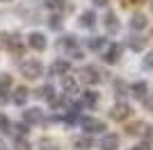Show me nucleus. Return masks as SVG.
Instances as JSON below:
<instances>
[{"label":"nucleus","mask_w":153,"mask_h":150,"mask_svg":"<svg viewBox=\"0 0 153 150\" xmlns=\"http://www.w3.org/2000/svg\"><path fill=\"white\" fill-rule=\"evenodd\" d=\"M21 73L25 75L27 80H37L44 75V64L39 62V59H25V62L21 64Z\"/></svg>","instance_id":"1"},{"label":"nucleus","mask_w":153,"mask_h":150,"mask_svg":"<svg viewBox=\"0 0 153 150\" xmlns=\"http://www.w3.org/2000/svg\"><path fill=\"white\" fill-rule=\"evenodd\" d=\"M0 43L5 46L7 50H12L14 55H23V43H21L19 34H9V32H5V34H0Z\"/></svg>","instance_id":"2"},{"label":"nucleus","mask_w":153,"mask_h":150,"mask_svg":"<svg viewBox=\"0 0 153 150\" xmlns=\"http://www.w3.org/2000/svg\"><path fill=\"white\" fill-rule=\"evenodd\" d=\"M80 125H82V130L89 132V134H98V132L105 130V123L98 121V118H82V121H80Z\"/></svg>","instance_id":"3"},{"label":"nucleus","mask_w":153,"mask_h":150,"mask_svg":"<svg viewBox=\"0 0 153 150\" xmlns=\"http://www.w3.org/2000/svg\"><path fill=\"white\" fill-rule=\"evenodd\" d=\"M82 80L89 82V84H98V82L103 80V75H101V71L96 68V66H85L82 68Z\"/></svg>","instance_id":"4"},{"label":"nucleus","mask_w":153,"mask_h":150,"mask_svg":"<svg viewBox=\"0 0 153 150\" xmlns=\"http://www.w3.org/2000/svg\"><path fill=\"white\" fill-rule=\"evenodd\" d=\"M110 116L114 121H126L128 116H130V107L126 105V102H117L114 107H112V112H110Z\"/></svg>","instance_id":"5"},{"label":"nucleus","mask_w":153,"mask_h":150,"mask_svg":"<svg viewBox=\"0 0 153 150\" xmlns=\"http://www.w3.org/2000/svg\"><path fill=\"white\" fill-rule=\"evenodd\" d=\"M27 43H30V48H34V50H39V52H41V50H46V37L44 34H39V32H32L30 37H27Z\"/></svg>","instance_id":"6"},{"label":"nucleus","mask_w":153,"mask_h":150,"mask_svg":"<svg viewBox=\"0 0 153 150\" xmlns=\"http://www.w3.org/2000/svg\"><path fill=\"white\" fill-rule=\"evenodd\" d=\"M41 109H25L23 112V123L25 125H37V123H41Z\"/></svg>","instance_id":"7"},{"label":"nucleus","mask_w":153,"mask_h":150,"mask_svg":"<svg viewBox=\"0 0 153 150\" xmlns=\"http://www.w3.org/2000/svg\"><path fill=\"white\" fill-rule=\"evenodd\" d=\"M98 148L101 150H117L119 148V137H117V134H105V137L101 139Z\"/></svg>","instance_id":"8"},{"label":"nucleus","mask_w":153,"mask_h":150,"mask_svg":"<svg viewBox=\"0 0 153 150\" xmlns=\"http://www.w3.org/2000/svg\"><path fill=\"white\" fill-rule=\"evenodd\" d=\"M119 57H121V46H117V43H112L108 50H105V55H103V59L108 64H117L119 62Z\"/></svg>","instance_id":"9"},{"label":"nucleus","mask_w":153,"mask_h":150,"mask_svg":"<svg viewBox=\"0 0 153 150\" xmlns=\"http://www.w3.org/2000/svg\"><path fill=\"white\" fill-rule=\"evenodd\" d=\"M69 71H71V62H66V59H57V62H53V66H51L53 75H66Z\"/></svg>","instance_id":"10"},{"label":"nucleus","mask_w":153,"mask_h":150,"mask_svg":"<svg viewBox=\"0 0 153 150\" xmlns=\"http://www.w3.org/2000/svg\"><path fill=\"white\" fill-rule=\"evenodd\" d=\"M103 21H105V30H108V32H112V34H114V32H119V18H117V14L108 12Z\"/></svg>","instance_id":"11"},{"label":"nucleus","mask_w":153,"mask_h":150,"mask_svg":"<svg viewBox=\"0 0 153 150\" xmlns=\"http://www.w3.org/2000/svg\"><path fill=\"white\" fill-rule=\"evenodd\" d=\"M30 98V91H27V87H19V89H14V96L12 100L16 102V105H25V100Z\"/></svg>","instance_id":"12"},{"label":"nucleus","mask_w":153,"mask_h":150,"mask_svg":"<svg viewBox=\"0 0 153 150\" xmlns=\"http://www.w3.org/2000/svg\"><path fill=\"white\" fill-rule=\"evenodd\" d=\"M130 91H133V96H135V98L144 100V96L149 93V87H146V82H135L133 87H130Z\"/></svg>","instance_id":"13"},{"label":"nucleus","mask_w":153,"mask_h":150,"mask_svg":"<svg viewBox=\"0 0 153 150\" xmlns=\"http://www.w3.org/2000/svg\"><path fill=\"white\" fill-rule=\"evenodd\" d=\"M130 27L133 30H144L146 27V16L144 14H135L133 18H130Z\"/></svg>","instance_id":"14"},{"label":"nucleus","mask_w":153,"mask_h":150,"mask_svg":"<svg viewBox=\"0 0 153 150\" xmlns=\"http://www.w3.org/2000/svg\"><path fill=\"white\" fill-rule=\"evenodd\" d=\"M96 102H98V93L96 91H85L82 93V105L85 107H96Z\"/></svg>","instance_id":"15"},{"label":"nucleus","mask_w":153,"mask_h":150,"mask_svg":"<svg viewBox=\"0 0 153 150\" xmlns=\"http://www.w3.org/2000/svg\"><path fill=\"white\" fill-rule=\"evenodd\" d=\"M94 23H96L94 12H85L82 16H80V25H82V27H94Z\"/></svg>","instance_id":"16"},{"label":"nucleus","mask_w":153,"mask_h":150,"mask_svg":"<svg viewBox=\"0 0 153 150\" xmlns=\"http://www.w3.org/2000/svg\"><path fill=\"white\" fill-rule=\"evenodd\" d=\"M73 148L76 150H89L91 148V139L89 137H78L76 141H73Z\"/></svg>","instance_id":"17"},{"label":"nucleus","mask_w":153,"mask_h":150,"mask_svg":"<svg viewBox=\"0 0 153 150\" xmlns=\"http://www.w3.org/2000/svg\"><path fill=\"white\" fill-rule=\"evenodd\" d=\"M105 43H108V41H105L103 37H91L89 41H87L89 50H103V48H105Z\"/></svg>","instance_id":"18"},{"label":"nucleus","mask_w":153,"mask_h":150,"mask_svg":"<svg viewBox=\"0 0 153 150\" xmlns=\"http://www.w3.org/2000/svg\"><path fill=\"white\" fill-rule=\"evenodd\" d=\"M62 87H64V91H66V93H76V91H78L76 80H71V77H66V75H64V80H62Z\"/></svg>","instance_id":"19"},{"label":"nucleus","mask_w":153,"mask_h":150,"mask_svg":"<svg viewBox=\"0 0 153 150\" xmlns=\"http://www.w3.org/2000/svg\"><path fill=\"white\" fill-rule=\"evenodd\" d=\"M144 43H146V41L142 37H130V41H128V46L133 50H144Z\"/></svg>","instance_id":"20"},{"label":"nucleus","mask_w":153,"mask_h":150,"mask_svg":"<svg viewBox=\"0 0 153 150\" xmlns=\"http://www.w3.org/2000/svg\"><path fill=\"white\" fill-rule=\"evenodd\" d=\"M39 96H41V98H46V100H48V102H51V100L55 98V89H53L51 84H46V87L41 89V91H39Z\"/></svg>","instance_id":"21"},{"label":"nucleus","mask_w":153,"mask_h":150,"mask_svg":"<svg viewBox=\"0 0 153 150\" xmlns=\"http://www.w3.org/2000/svg\"><path fill=\"white\" fill-rule=\"evenodd\" d=\"M9 87H12V77L7 73L0 75V89H5V91H9Z\"/></svg>","instance_id":"22"},{"label":"nucleus","mask_w":153,"mask_h":150,"mask_svg":"<svg viewBox=\"0 0 153 150\" xmlns=\"http://www.w3.org/2000/svg\"><path fill=\"white\" fill-rule=\"evenodd\" d=\"M76 43H78L76 37H64V41H62L64 48H76Z\"/></svg>","instance_id":"23"},{"label":"nucleus","mask_w":153,"mask_h":150,"mask_svg":"<svg viewBox=\"0 0 153 150\" xmlns=\"http://www.w3.org/2000/svg\"><path fill=\"white\" fill-rule=\"evenodd\" d=\"M0 130L9 132V118H7V116H0Z\"/></svg>","instance_id":"24"},{"label":"nucleus","mask_w":153,"mask_h":150,"mask_svg":"<svg viewBox=\"0 0 153 150\" xmlns=\"http://www.w3.org/2000/svg\"><path fill=\"white\" fill-rule=\"evenodd\" d=\"M53 27V30H59V27H62V21H59V16H53L51 18V23H48Z\"/></svg>","instance_id":"25"},{"label":"nucleus","mask_w":153,"mask_h":150,"mask_svg":"<svg viewBox=\"0 0 153 150\" xmlns=\"http://www.w3.org/2000/svg\"><path fill=\"white\" fill-rule=\"evenodd\" d=\"M144 68H153V52H149L144 57Z\"/></svg>","instance_id":"26"},{"label":"nucleus","mask_w":153,"mask_h":150,"mask_svg":"<svg viewBox=\"0 0 153 150\" xmlns=\"http://www.w3.org/2000/svg\"><path fill=\"white\" fill-rule=\"evenodd\" d=\"M144 105H146V109H153V93L151 96H149V93L144 96Z\"/></svg>","instance_id":"27"},{"label":"nucleus","mask_w":153,"mask_h":150,"mask_svg":"<svg viewBox=\"0 0 153 150\" xmlns=\"http://www.w3.org/2000/svg\"><path fill=\"white\" fill-rule=\"evenodd\" d=\"M9 91H5V89H0V102H7V100H9Z\"/></svg>","instance_id":"28"},{"label":"nucleus","mask_w":153,"mask_h":150,"mask_svg":"<svg viewBox=\"0 0 153 150\" xmlns=\"http://www.w3.org/2000/svg\"><path fill=\"white\" fill-rule=\"evenodd\" d=\"M37 150H57V146H53V143H44L41 148H37Z\"/></svg>","instance_id":"29"},{"label":"nucleus","mask_w":153,"mask_h":150,"mask_svg":"<svg viewBox=\"0 0 153 150\" xmlns=\"http://www.w3.org/2000/svg\"><path fill=\"white\" fill-rule=\"evenodd\" d=\"M130 150H151V148H149V143H140V146H135V148H130Z\"/></svg>","instance_id":"30"},{"label":"nucleus","mask_w":153,"mask_h":150,"mask_svg":"<svg viewBox=\"0 0 153 150\" xmlns=\"http://www.w3.org/2000/svg\"><path fill=\"white\" fill-rule=\"evenodd\" d=\"M91 2H94V5H98V7H105L110 0H91Z\"/></svg>","instance_id":"31"},{"label":"nucleus","mask_w":153,"mask_h":150,"mask_svg":"<svg viewBox=\"0 0 153 150\" xmlns=\"http://www.w3.org/2000/svg\"><path fill=\"white\" fill-rule=\"evenodd\" d=\"M46 5H48V7H59V0H48Z\"/></svg>","instance_id":"32"},{"label":"nucleus","mask_w":153,"mask_h":150,"mask_svg":"<svg viewBox=\"0 0 153 150\" xmlns=\"http://www.w3.org/2000/svg\"><path fill=\"white\" fill-rule=\"evenodd\" d=\"M133 2L137 5V2H142V0H126V5H133Z\"/></svg>","instance_id":"33"}]
</instances>
